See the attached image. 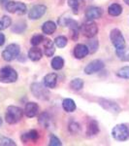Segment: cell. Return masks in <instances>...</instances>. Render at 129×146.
<instances>
[{"mask_svg":"<svg viewBox=\"0 0 129 146\" xmlns=\"http://www.w3.org/2000/svg\"><path fill=\"white\" fill-rule=\"evenodd\" d=\"M23 111L18 106H9L7 108L6 113H5V121L8 124L13 125L17 124L18 122H20L22 118Z\"/></svg>","mask_w":129,"mask_h":146,"instance_id":"1","label":"cell"},{"mask_svg":"<svg viewBox=\"0 0 129 146\" xmlns=\"http://www.w3.org/2000/svg\"><path fill=\"white\" fill-rule=\"evenodd\" d=\"M18 80V73L11 66H5L0 69V82L5 84L15 83Z\"/></svg>","mask_w":129,"mask_h":146,"instance_id":"2","label":"cell"},{"mask_svg":"<svg viewBox=\"0 0 129 146\" xmlns=\"http://www.w3.org/2000/svg\"><path fill=\"white\" fill-rule=\"evenodd\" d=\"M112 135L116 140L125 141L129 139V125L119 124L114 127L112 131Z\"/></svg>","mask_w":129,"mask_h":146,"instance_id":"3","label":"cell"},{"mask_svg":"<svg viewBox=\"0 0 129 146\" xmlns=\"http://www.w3.org/2000/svg\"><path fill=\"white\" fill-rule=\"evenodd\" d=\"M110 39L116 51L125 50V39L119 29L114 28L110 33Z\"/></svg>","mask_w":129,"mask_h":146,"instance_id":"4","label":"cell"},{"mask_svg":"<svg viewBox=\"0 0 129 146\" xmlns=\"http://www.w3.org/2000/svg\"><path fill=\"white\" fill-rule=\"evenodd\" d=\"M31 93L38 100H48L50 98V92L45 85L41 83H33L31 85Z\"/></svg>","mask_w":129,"mask_h":146,"instance_id":"5","label":"cell"},{"mask_svg":"<svg viewBox=\"0 0 129 146\" xmlns=\"http://www.w3.org/2000/svg\"><path fill=\"white\" fill-rule=\"evenodd\" d=\"M80 31L88 38H93L98 33V27L93 21H88L80 27Z\"/></svg>","mask_w":129,"mask_h":146,"instance_id":"6","label":"cell"},{"mask_svg":"<svg viewBox=\"0 0 129 146\" xmlns=\"http://www.w3.org/2000/svg\"><path fill=\"white\" fill-rule=\"evenodd\" d=\"M20 53V48L18 44H10L2 52V58L6 62H12L17 58Z\"/></svg>","mask_w":129,"mask_h":146,"instance_id":"7","label":"cell"},{"mask_svg":"<svg viewBox=\"0 0 129 146\" xmlns=\"http://www.w3.org/2000/svg\"><path fill=\"white\" fill-rule=\"evenodd\" d=\"M6 10L9 13L18 14V15H23L26 13V5L22 2L17 1H8L6 3Z\"/></svg>","mask_w":129,"mask_h":146,"instance_id":"8","label":"cell"},{"mask_svg":"<svg viewBox=\"0 0 129 146\" xmlns=\"http://www.w3.org/2000/svg\"><path fill=\"white\" fill-rule=\"evenodd\" d=\"M64 27H67L70 28V32H71V38L73 40H77L79 36V32H80V27L78 25V23L76 21H74L71 18H67L65 19L64 23H63Z\"/></svg>","mask_w":129,"mask_h":146,"instance_id":"9","label":"cell"},{"mask_svg":"<svg viewBox=\"0 0 129 146\" xmlns=\"http://www.w3.org/2000/svg\"><path fill=\"white\" fill-rule=\"evenodd\" d=\"M105 64L102 60H94L92 62H90L84 67V73L88 75H91V74H94V73L100 71L104 68Z\"/></svg>","mask_w":129,"mask_h":146,"instance_id":"10","label":"cell"},{"mask_svg":"<svg viewBox=\"0 0 129 146\" xmlns=\"http://www.w3.org/2000/svg\"><path fill=\"white\" fill-rule=\"evenodd\" d=\"M47 12V7L45 5H35L30 9L28 13V18L30 20H39L43 17Z\"/></svg>","mask_w":129,"mask_h":146,"instance_id":"11","label":"cell"},{"mask_svg":"<svg viewBox=\"0 0 129 146\" xmlns=\"http://www.w3.org/2000/svg\"><path fill=\"white\" fill-rule=\"evenodd\" d=\"M99 104L104 108L105 110L111 112V113H115V114H118V113L120 112V107L116 104L114 101H111L109 100H103V98H100L99 100Z\"/></svg>","mask_w":129,"mask_h":146,"instance_id":"12","label":"cell"},{"mask_svg":"<svg viewBox=\"0 0 129 146\" xmlns=\"http://www.w3.org/2000/svg\"><path fill=\"white\" fill-rule=\"evenodd\" d=\"M103 11L101 8L99 7H90L88 8V10L86 11V18L88 19V21H93V20H97L102 17Z\"/></svg>","mask_w":129,"mask_h":146,"instance_id":"13","label":"cell"},{"mask_svg":"<svg viewBox=\"0 0 129 146\" xmlns=\"http://www.w3.org/2000/svg\"><path fill=\"white\" fill-rule=\"evenodd\" d=\"M90 54L88 48L86 45L84 44H78V45L75 46L74 48V56L78 60H82V58H86V56Z\"/></svg>","mask_w":129,"mask_h":146,"instance_id":"14","label":"cell"},{"mask_svg":"<svg viewBox=\"0 0 129 146\" xmlns=\"http://www.w3.org/2000/svg\"><path fill=\"white\" fill-rule=\"evenodd\" d=\"M39 106L35 102H27L24 107V114L28 118H33L38 114Z\"/></svg>","mask_w":129,"mask_h":146,"instance_id":"15","label":"cell"},{"mask_svg":"<svg viewBox=\"0 0 129 146\" xmlns=\"http://www.w3.org/2000/svg\"><path fill=\"white\" fill-rule=\"evenodd\" d=\"M56 83H57V75L55 73H49L44 77V85L47 88H55Z\"/></svg>","mask_w":129,"mask_h":146,"instance_id":"16","label":"cell"},{"mask_svg":"<svg viewBox=\"0 0 129 146\" xmlns=\"http://www.w3.org/2000/svg\"><path fill=\"white\" fill-rule=\"evenodd\" d=\"M43 56V52L40 48L37 46H34L28 51V58L29 60H31L32 62H38Z\"/></svg>","mask_w":129,"mask_h":146,"instance_id":"17","label":"cell"},{"mask_svg":"<svg viewBox=\"0 0 129 146\" xmlns=\"http://www.w3.org/2000/svg\"><path fill=\"white\" fill-rule=\"evenodd\" d=\"M39 138V133L36 129H31L28 133H23L22 135V140L23 143H27L28 141H33L35 142Z\"/></svg>","mask_w":129,"mask_h":146,"instance_id":"18","label":"cell"},{"mask_svg":"<svg viewBox=\"0 0 129 146\" xmlns=\"http://www.w3.org/2000/svg\"><path fill=\"white\" fill-rule=\"evenodd\" d=\"M99 133V126L95 120H91L86 127V135L88 136H93Z\"/></svg>","mask_w":129,"mask_h":146,"instance_id":"19","label":"cell"},{"mask_svg":"<svg viewBox=\"0 0 129 146\" xmlns=\"http://www.w3.org/2000/svg\"><path fill=\"white\" fill-rule=\"evenodd\" d=\"M55 52V44L53 43V41L50 39L44 40V54L47 56H53Z\"/></svg>","mask_w":129,"mask_h":146,"instance_id":"20","label":"cell"},{"mask_svg":"<svg viewBox=\"0 0 129 146\" xmlns=\"http://www.w3.org/2000/svg\"><path fill=\"white\" fill-rule=\"evenodd\" d=\"M56 30V25L55 23L51 22V21H48V22L44 23L43 25H42V31L45 34L51 35L53 34Z\"/></svg>","mask_w":129,"mask_h":146,"instance_id":"21","label":"cell"},{"mask_svg":"<svg viewBox=\"0 0 129 146\" xmlns=\"http://www.w3.org/2000/svg\"><path fill=\"white\" fill-rule=\"evenodd\" d=\"M108 13L112 17H118L122 13V7L118 3H113L108 8Z\"/></svg>","mask_w":129,"mask_h":146,"instance_id":"22","label":"cell"},{"mask_svg":"<svg viewBox=\"0 0 129 146\" xmlns=\"http://www.w3.org/2000/svg\"><path fill=\"white\" fill-rule=\"evenodd\" d=\"M38 121H39V124L41 125L43 128H46V129L50 128V126L51 124V118L47 112H43L40 115Z\"/></svg>","mask_w":129,"mask_h":146,"instance_id":"23","label":"cell"},{"mask_svg":"<svg viewBox=\"0 0 129 146\" xmlns=\"http://www.w3.org/2000/svg\"><path fill=\"white\" fill-rule=\"evenodd\" d=\"M62 107L66 112H74L76 110V103L72 98H65L62 101Z\"/></svg>","mask_w":129,"mask_h":146,"instance_id":"24","label":"cell"},{"mask_svg":"<svg viewBox=\"0 0 129 146\" xmlns=\"http://www.w3.org/2000/svg\"><path fill=\"white\" fill-rule=\"evenodd\" d=\"M51 65L55 70H59L64 65V60H63L61 56H55L53 58V60H51Z\"/></svg>","mask_w":129,"mask_h":146,"instance_id":"25","label":"cell"},{"mask_svg":"<svg viewBox=\"0 0 129 146\" xmlns=\"http://www.w3.org/2000/svg\"><path fill=\"white\" fill-rule=\"evenodd\" d=\"M68 5L75 14H78L80 7L84 5V1L83 0H68Z\"/></svg>","mask_w":129,"mask_h":146,"instance_id":"26","label":"cell"},{"mask_svg":"<svg viewBox=\"0 0 129 146\" xmlns=\"http://www.w3.org/2000/svg\"><path fill=\"white\" fill-rule=\"evenodd\" d=\"M70 87H71V89L74 91H80V90H82L84 87V81L80 78H75L72 80L71 83H70Z\"/></svg>","mask_w":129,"mask_h":146,"instance_id":"27","label":"cell"},{"mask_svg":"<svg viewBox=\"0 0 129 146\" xmlns=\"http://www.w3.org/2000/svg\"><path fill=\"white\" fill-rule=\"evenodd\" d=\"M67 43H68L67 38L65 36H62V35L57 36L55 39V45L56 47H58V48H64L67 45Z\"/></svg>","mask_w":129,"mask_h":146,"instance_id":"28","label":"cell"},{"mask_svg":"<svg viewBox=\"0 0 129 146\" xmlns=\"http://www.w3.org/2000/svg\"><path fill=\"white\" fill-rule=\"evenodd\" d=\"M88 51H90V54H93L97 51L98 49V46H99V43H98V40L96 39H91L90 41L88 42Z\"/></svg>","mask_w":129,"mask_h":146,"instance_id":"29","label":"cell"},{"mask_svg":"<svg viewBox=\"0 0 129 146\" xmlns=\"http://www.w3.org/2000/svg\"><path fill=\"white\" fill-rule=\"evenodd\" d=\"M45 39L46 38L44 37V35H42V34H35V35L32 36L31 40H30V43H31L33 46H38L39 44H41Z\"/></svg>","mask_w":129,"mask_h":146,"instance_id":"30","label":"cell"},{"mask_svg":"<svg viewBox=\"0 0 129 146\" xmlns=\"http://www.w3.org/2000/svg\"><path fill=\"white\" fill-rule=\"evenodd\" d=\"M116 75L119 78L122 79H129V66L121 67L120 69L116 72Z\"/></svg>","mask_w":129,"mask_h":146,"instance_id":"31","label":"cell"},{"mask_svg":"<svg viewBox=\"0 0 129 146\" xmlns=\"http://www.w3.org/2000/svg\"><path fill=\"white\" fill-rule=\"evenodd\" d=\"M25 28H26V25H25V23L20 22V23H16V25H14V27L12 28V30H13L15 33H22V32L25 30Z\"/></svg>","mask_w":129,"mask_h":146,"instance_id":"32","label":"cell"},{"mask_svg":"<svg viewBox=\"0 0 129 146\" xmlns=\"http://www.w3.org/2000/svg\"><path fill=\"white\" fill-rule=\"evenodd\" d=\"M0 146H16V142L13 139L0 135Z\"/></svg>","mask_w":129,"mask_h":146,"instance_id":"33","label":"cell"},{"mask_svg":"<svg viewBox=\"0 0 129 146\" xmlns=\"http://www.w3.org/2000/svg\"><path fill=\"white\" fill-rule=\"evenodd\" d=\"M69 131L73 135H77L81 131V127H80V125L77 122H71L69 124Z\"/></svg>","mask_w":129,"mask_h":146,"instance_id":"34","label":"cell"},{"mask_svg":"<svg viewBox=\"0 0 129 146\" xmlns=\"http://www.w3.org/2000/svg\"><path fill=\"white\" fill-rule=\"evenodd\" d=\"M50 146H60L62 145L61 141L58 137H56L55 135H51L50 136V143H49Z\"/></svg>","mask_w":129,"mask_h":146,"instance_id":"35","label":"cell"},{"mask_svg":"<svg viewBox=\"0 0 129 146\" xmlns=\"http://www.w3.org/2000/svg\"><path fill=\"white\" fill-rule=\"evenodd\" d=\"M2 23H3V25H4V28H7V27H9L11 25V23H12V20H11V18L10 17H8V16H4L3 18H2Z\"/></svg>","mask_w":129,"mask_h":146,"instance_id":"36","label":"cell"},{"mask_svg":"<svg viewBox=\"0 0 129 146\" xmlns=\"http://www.w3.org/2000/svg\"><path fill=\"white\" fill-rule=\"evenodd\" d=\"M5 43V35L3 33H0V46L4 45Z\"/></svg>","mask_w":129,"mask_h":146,"instance_id":"37","label":"cell"},{"mask_svg":"<svg viewBox=\"0 0 129 146\" xmlns=\"http://www.w3.org/2000/svg\"><path fill=\"white\" fill-rule=\"evenodd\" d=\"M2 29H5V28H4V25H3V23H2V21H0V30H2Z\"/></svg>","mask_w":129,"mask_h":146,"instance_id":"38","label":"cell"},{"mask_svg":"<svg viewBox=\"0 0 129 146\" xmlns=\"http://www.w3.org/2000/svg\"><path fill=\"white\" fill-rule=\"evenodd\" d=\"M6 2H8V0H0V4L6 3Z\"/></svg>","mask_w":129,"mask_h":146,"instance_id":"39","label":"cell"},{"mask_svg":"<svg viewBox=\"0 0 129 146\" xmlns=\"http://www.w3.org/2000/svg\"><path fill=\"white\" fill-rule=\"evenodd\" d=\"M124 2H125L126 5H129V0H123Z\"/></svg>","mask_w":129,"mask_h":146,"instance_id":"40","label":"cell"},{"mask_svg":"<svg viewBox=\"0 0 129 146\" xmlns=\"http://www.w3.org/2000/svg\"><path fill=\"white\" fill-rule=\"evenodd\" d=\"M2 123H3V121H2L1 117H0V127H1V126H2Z\"/></svg>","mask_w":129,"mask_h":146,"instance_id":"41","label":"cell"}]
</instances>
